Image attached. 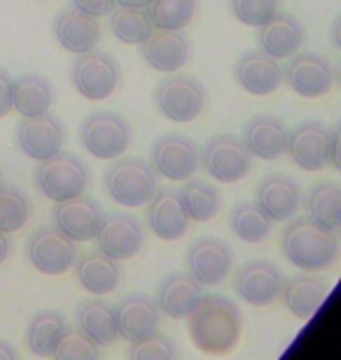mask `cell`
I'll use <instances>...</instances> for the list:
<instances>
[{
	"label": "cell",
	"mask_w": 341,
	"mask_h": 360,
	"mask_svg": "<svg viewBox=\"0 0 341 360\" xmlns=\"http://www.w3.org/2000/svg\"><path fill=\"white\" fill-rule=\"evenodd\" d=\"M187 333L201 354L229 356L238 347L243 333L241 311L224 295H201L187 316Z\"/></svg>",
	"instance_id": "obj_1"
},
{
	"label": "cell",
	"mask_w": 341,
	"mask_h": 360,
	"mask_svg": "<svg viewBox=\"0 0 341 360\" xmlns=\"http://www.w3.org/2000/svg\"><path fill=\"white\" fill-rule=\"evenodd\" d=\"M281 250L290 264L309 274L328 271L339 260V236L335 229L314 218H292L283 229Z\"/></svg>",
	"instance_id": "obj_2"
},
{
	"label": "cell",
	"mask_w": 341,
	"mask_h": 360,
	"mask_svg": "<svg viewBox=\"0 0 341 360\" xmlns=\"http://www.w3.org/2000/svg\"><path fill=\"white\" fill-rule=\"evenodd\" d=\"M105 192L115 204L124 208H141L159 192V176L150 162L141 157H117L103 176Z\"/></svg>",
	"instance_id": "obj_3"
},
{
	"label": "cell",
	"mask_w": 341,
	"mask_h": 360,
	"mask_svg": "<svg viewBox=\"0 0 341 360\" xmlns=\"http://www.w3.org/2000/svg\"><path fill=\"white\" fill-rule=\"evenodd\" d=\"M35 187L49 201H66L86 192L89 187V169L86 164L72 153H61L49 157L45 162H38V169L33 174Z\"/></svg>",
	"instance_id": "obj_4"
},
{
	"label": "cell",
	"mask_w": 341,
	"mask_h": 360,
	"mask_svg": "<svg viewBox=\"0 0 341 360\" xmlns=\"http://www.w3.org/2000/svg\"><path fill=\"white\" fill-rule=\"evenodd\" d=\"M79 143L91 157L112 162L131 146V124L112 110L89 112L79 127Z\"/></svg>",
	"instance_id": "obj_5"
},
{
	"label": "cell",
	"mask_w": 341,
	"mask_h": 360,
	"mask_svg": "<svg viewBox=\"0 0 341 360\" xmlns=\"http://www.w3.org/2000/svg\"><path fill=\"white\" fill-rule=\"evenodd\" d=\"M206 89L197 77L176 75L164 77L155 89V105L166 120L176 124H190L206 110Z\"/></svg>",
	"instance_id": "obj_6"
},
{
	"label": "cell",
	"mask_w": 341,
	"mask_h": 360,
	"mask_svg": "<svg viewBox=\"0 0 341 360\" xmlns=\"http://www.w3.org/2000/svg\"><path fill=\"white\" fill-rule=\"evenodd\" d=\"M26 257L35 271L45 274V276H61L75 267L79 253L77 243L56 225H40L28 236Z\"/></svg>",
	"instance_id": "obj_7"
},
{
	"label": "cell",
	"mask_w": 341,
	"mask_h": 360,
	"mask_svg": "<svg viewBox=\"0 0 341 360\" xmlns=\"http://www.w3.org/2000/svg\"><path fill=\"white\" fill-rule=\"evenodd\" d=\"M72 87L86 101H105L120 89L122 70L120 63L110 54L91 49V52L77 54L70 66Z\"/></svg>",
	"instance_id": "obj_8"
},
{
	"label": "cell",
	"mask_w": 341,
	"mask_h": 360,
	"mask_svg": "<svg viewBox=\"0 0 341 360\" xmlns=\"http://www.w3.org/2000/svg\"><path fill=\"white\" fill-rule=\"evenodd\" d=\"M150 167L166 180L185 183L197 176L201 167V150L190 136L164 134L150 148Z\"/></svg>",
	"instance_id": "obj_9"
},
{
	"label": "cell",
	"mask_w": 341,
	"mask_h": 360,
	"mask_svg": "<svg viewBox=\"0 0 341 360\" xmlns=\"http://www.w3.org/2000/svg\"><path fill=\"white\" fill-rule=\"evenodd\" d=\"M201 167L217 183L231 185L243 180L252 169V157L241 139L231 134H217L201 150Z\"/></svg>",
	"instance_id": "obj_10"
},
{
	"label": "cell",
	"mask_w": 341,
	"mask_h": 360,
	"mask_svg": "<svg viewBox=\"0 0 341 360\" xmlns=\"http://www.w3.org/2000/svg\"><path fill=\"white\" fill-rule=\"evenodd\" d=\"M185 267L201 285H222L234 269V250L217 236H201L187 248Z\"/></svg>",
	"instance_id": "obj_11"
},
{
	"label": "cell",
	"mask_w": 341,
	"mask_h": 360,
	"mask_svg": "<svg viewBox=\"0 0 341 360\" xmlns=\"http://www.w3.org/2000/svg\"><path fill=\"white\" fill-rule=\"evenodd\" d=\"M283 80L297 96L304 98H321L328 96L335 87V68L328 56L316 52H297L290 56Z\"/></svg>",
	"instance_id": "obj_12"
},
{
	"label": "cell",
	"mask_w": 341,
	"mask_h": 360,
	"mask_svg": "<svg viewBox=\"0 0 341 360\" xmlns=\"http://www.w3.org/2000/svg\"><path fill=\"white\" fill-rule=\"evenodd\" d=\"M66 143V129L54 115H35V117H21L17 127V146L28 160L45 162L49 157L59 155Z\"/></svg>",
	"instance_id": "obj_13"
},
{
	"label": "cell",
	"mask_w": 341,
	"mask_h": 360,
	"mask_svg": "<svg viewBox=\"0 0 341 360\" xmlns=\"http://www.w3.org/2000/svg\"><path fill=\"white\" fill-rule=\"evenodd\" d=\"M332 131L323 122H300L295 129L288 131L285 153L302 171H323L330 162Z\"/></svg>",
	"instance_id": "obj_14"
},
{
	"label": "cell",
	"mask_w": 341,
	"mask_h": 360,
	"mask_svg": "<svg viewBox=\"0 0 341 360\" xmlns=\"http://www.w3.org/2000/svg\"><path fill=\"white\" fill-rule=\"evenodd\" d=\"M96 246L101 253L117 262L134 260L145 246V232L143 225L131 213H112L105 215L103 225L96 234Z\"/></svg>",
	"instance_id": "obj_15"
},
{
	"label": "cell",
	"mask_w": 341,
	"mask_h": 360,
	"mask_svg": "<svg viewBox=\"0 0 341 360\" xmlns=\"http://www.w3.org/2000/svg\"><path fill=\"white\" fill-rule=\"evenodd\" d=\"M103 218L105 215L96 204V199L86 197V194H79V197L66 201H56L52 208L54 225L75 243H86L96 239L98 229L103 225Z\"/></svg>",
	"instance_id": "obj_16"
},
{
	"label": "cell",
	"mask_w": 341,
	"mask_h": 360,
	"mask_svg": "<svg viewBox=\"0 0 341 360\" xmlns=\"http://www.w3.org/2000/svg\"><path fill=\"white\" fill-rule=\"evenodd\" d=\"M283 288V271L274 262L250 260L234 274V290L245 304L269 307L278 300Z\"/></svg>",
	"instance_id": "obj_17"
},
{
	"label": "cell",
	"mask_w": 341,
	"mask_h": 360,
	"mask_svg": "<svg viewBox=\"0 0 341 360\" xmlns=\"http://www.w3.org/2000/svg\"><path fill=\"white\" fill-rule=\"evenodd\" d=\"M115 321H117L120 340L138 344L159 333L162 311H159L157 302L148 295H127L115 307Z\"/></svg>",
	"instance_id": "obj_18"
},
{
	"label": "cell",
	"mask_w": 341,
	"mask_h": 360,
	"mask_svg": "<svg viewBox=\"0 0 341 360\" xmlns=\"http://www.w3.org/2000/svg\"><path fill=\"white\" fill-rule=\"evenodd\" d=\"M141 54L152 70L171 75V73H178V70L190 61L192 45H190V38H187L183 31L152 28L148 40L141 45Z\"/></svg>",
	"instance_id": "obj_19"
},
{
	"label": "cell",
	"mask_w": 341,
	"mask_h": 360,
	"mask_svg": "<svg viewBox=\"0 0 341 360\" xmlns=\"http://www.w3.org/2000/svg\"><path fill=\"white\" fill-rule=\"evenodd\" d=\"M257 201L264 215L271 222H290L302 208V187L292 176L285 174H269L259 180L257 185Z\"/></svg>",
	"instance_id": "obj_20"
},
{
	"label": "cell",
	"mask_w": 341,
	"mask_h": 360,
	"mask_svg": "<svg viewBox=\"0 0 341 360\" xmlns=\"http://www.w3.org/2000/svg\"><path fill=\"white\" fill-rule=\"evenodd\" d=\"M234 75L241 89L250 96H271L283 84V66L262 49H250L238 56Z\"/></svg>",
	"instance_id": "obj_21"
},
{
	"label": "cell",
	"mask_w": 341,
	"mask_h": 360,
	"mask_svg": "<svg viewBox=\"0 0 341 360\" xmlns=\"http://www.w3.org/2000/svg\"><path fill=\"white\" fill-rule=\"evenodd\" d=\"M330 295V281L318 274L304 271L300 276H290L283 278V288L278 300L283 302V307L288 309L295 319L309 321L318 309L323 307V302Z\"/></svg>",
	"instance_id": "obj_22"
},
{
	"label": "cell",
	"mask_w": 341,
	"mask_h": 360,
	"mask_svg": "<svg viewBox=\"0 0 341 360\" xmlns=\"http://www.w3.org/2000/svg\"><path fill=\"white\" fill-rule=\"evenodd\" d=\"M145 215H148V225L152 234L162 241H180L190 232V215L185 213L183 204L178 199V192L159 190L148 204H145Z\"/></svg>",
	"instance_id": "obj_23"
},
{
	"label": "cell",
	"mask_w": 341,
	"mask_h": 360,
	"mask_svg": "<svg viewBox=\"0 0 341 360\" xmlns=\"http://www.w3.org/2000/svg\"><path fill=\"white\" fill-rule=\"evenodd\" d=\"M288 131L285 122L276 115H255L252 120H248V124L243 127L241 143L245 150L250 153V157L257 160L274 162L281 155H285L288 148Z\"/></svg>",
	"instance_id": "obj_24"
},
{
	"label": "cell",
	"mask_w": 341,
	"mask_h": 360,
	"mask_svg": "<svg viewBox=\"0 0 341 360\" xmlns=\"http://www.w3.org/2000/svg\"><path fill=\"white\" fill-rule=\"evenodd\" d=\"M54 38L70 54H84L98 47L101 42V21L91 14H84L68 7L54 19Z\"/></svg>",
	"instance_id": "obj_25"
},
{
	"label": "cell",
	"mask_w": 341,
	"mask_h": 360,
	"mask_svg": "<svg viewBox=\"0 0 341 360\" xmlns=\"http://www.w3.org/2000/svg\"><path fill=\"white\" fill-rule=\"evenodd\" d=\"M201 283H197L190 274L171 271L159 281L155 302L159 311L173 321H183L201 300Z\"/></svg>",
	"instance_id": "obj_26"
},
{
	"label": "cell",
	"mask_w": 341,
	"mask_h": 360,
	"mask_svg": "<svg viewBox=\"0 0 341 360\" xmlns=\"http://www.w3.org/2000/svg\"><path fill=\"white\" fill-rule=\"evenodd\" d=\"M259 49L274 59H290L297 54L307 42V31H304L302 21L292 14H276L274 19L259 26L257 33Z\"/></svg>",
	"instance_id": "obj_27"
},
{
	"label": "cell",
	"mask_w": 341,
	"mask_h": 360,
	"mask_svg": "<svg viewBox=\"0 0 341 360\" xmlns=\"http://www.w3.org/2000/svg\"><path fill=\"white\" fill-rule=\"evenodd\" d=\"M75 278L82 290L96 295V297H105L112 295L120 288L122 281V267L117 260L108 257L105 253H86L82 257H77L75 262Z\"/></svg>",
	"instance_id": "obj_28"
},
{
	"label": "cell",
	"mask_w": 341,
	"mask_h": 360,
	"mask_svg": "<svg viewBox=\"0 0 341 360\" xmlns=\"http://www.w3.org/2000/svg\"><path fill=\"white\" fill-rule=\"evenodd\" d=\"M75 319H77V330H82L98 349L112 347L120 340L117 321H115V307L103 297L94 295L91 300H84L77 307Z\"/></svg>",
	"instance_id": "obj_29"
},
{
	"label": "cell",
	"mask_w": 341,
	"mask_h": 360,
	"mask_svg": "<svg viewBox=\"0 0 341 360\" xmlns=\"http://www.w3.org/2000/svg\"><path fill=\"white\" fill-rule=\"evenodd\" d=\"M54 89L45 75L21 73L12 77V110L21 117H35L52 110Z\"/></svg>",
	"instance_id": "obj_30"
},
{
	"label": "cell",
	"mask_w": 341,
	"mask_h": 360,
	"mask_svg": "<svg viewBox=\"0 0 341 360\" xmlns=\"http://www.w3.org/2000/svg\"><path fill=\"white\" fill-rule=\"evenodd\" d=\"M68 330L66 316L47 309V311L35 314L26 326V347L33 356L40 358H54V351L59 347Z\"/></svg>",
	"instance_id": "obj_31"
},
{
	"label": "cell",
	"mask_w": 341,
	"mask_h": 360,
	"mask_svg": "<svg viewBox=\"0 0 341 360\" xmlns=\"http://www.w3.org/2000/svg\"><path fill=\"white\" fill-rule=\"evenodd\" d=\"M229 229L243 243L257 246L264 243L274 232V222L266 218L264 211L255 201H238L229 213Z\"/></svg>",
	"instance_id": "obj_32"
},
{
	"label": "cell",
	"mask_w": 341,
	"mask_h": 360,
	"mask_svg": "<svg viewBox=\"0 0 341 360\" xmlns=\"http://www.w3.org/2000/svg\"><path fill=\"white\" fill-rule=\"evenodd\" d=\"M304 208H307L309 218H314L321 225L339 232L341 227V190L332 180H323L316 183L307 192V197H302Z\"/></svg>",
	"instance_id": "obj_33"
},
{
	"label": "cell",
	"mask_w": 341,
	"mask_h": 360,
	"mask_svg": "<svg viewBox=\"0 0 341 360\" xmlns=\"http://www.w3.org/2000/svg\"><path fill=\"white\" fill-rule=\"evenodd\" d=\"M178 199L192 222H210L220 213L222 206L220 192L210 183H206V180H194V178L185 180L178 192Z\"/></svg>",
	"instance_id": "obj_34"
},
{
	"label": "cell",
	"mask_w": 341,
	"mask_h": 360,
	"mask_svg": "<svg viewBox=\"0 0 341 360\" xmlns=\"http://www.w3.org/2000/svg\"><path fill=\"white\" fill-rule=\"evenodd\" d=\"M145 12L155 28L185 31L197 17V0H150Z\"/></svg>",
	"instance_id": "obj_35"
},
{
	"label": "cell",
	"mask_w": 341,
	"mask_h": 360,
	"mask_svg": "<svg viewBox=\"0 0 341 360\" xmlns=\"http://www.w3.org/2000/svg\"><path fill=\"white\" fill-rule=\"evenodd\" d=\"M152 21L145 10L136 7H117L110 12V31L124 45H143L152 33Z\"/></svg>",
	"instance_id": "obj_36"
},
{
	"label": "cell",
	"mask_w": 341,
	"mask_h": 360,
	"mask_svg": "<svg viewBox=\"0 0 341 360\" xmlns=\"http://www.w3.org/2000/svg\"><path fill=\"white\" fill-rule=\"evenodd\" d=\"M31 199L24 190L0 183V232L14 234L31 220Z\"/></svg>",
	"instance_id": "obj_37"
},
{
	"label": "cell",
	"mask_w": 341,
	"mask_h": 360,
	"mask_svg": "<svg viewBox=\"0 0 341 360\" xmlns=\"http://www.w3.org/2000/svg\"><path fill=\"white\" fill-rule=\"evenodd\" d=\"M281 0H231V12L243 26L259 28L278 14Z\"/></svg>",
	"instance_id": "obj_38"
},
{
	"label": "cell",
	"mask_w": 341,
	"mask_h": 360,
	"mask_svg": "<svg viewBox=\"0 0 341 360\" xmlns=\"http://www.w3.org/2000/svg\"><path fill=\"white\" fill-rule=\"evenodd\" d=\"M101 349L86 337L82 330H66L63 340L54 351V358H98Z\"/></svg>",
	"instance_id": "obj_39"
},
{
	"label": "cell",
	"mask_w": 341,
	"mask_h": 360,
	"mask_svg": "<svg viewBox=\"0 0 341 360\" xmlns=\"http://www.w3.org/2000/svg\"><path fill=\"white\" fill-rule=\"evenodd\" d=\"M178 347L173 344L166 335H159L155 333L148 340L131 344L129 349V358H141V360H148V358H155V360H164V358H178Z\"/></svg>",
	"instance_id": "obj_40"
},
{
	"label": "cell",
	"mask_w": 341,
	"mask_h": 360,
	"mask_svg": "<svg viewBox=\"0 0 341 360\" xmlns=\"http://www.w3.org/2000/svg\"><path fill=\"white\" fill-rule=\"evenodd\" d=\"M72 7L84 14H91V17H110V12L115 10V0H70Z\"/></svg>",
	"instance_id": "obj_41"
},
{
	"label": "cell",
	"mask_w": 341,
	"mask_h": 360,
	"mask_svg": "<svg viewBox=\"0 0 341 360\" xmlns=\"http://www.w3.org/2000/svg\"><path fill=\"white\" fill-rule=\"evenodd\" d=\"M12 112V75L0 68V120Z\"/></svg>",
	"instance_id": "obj_42"
},
{
	"label": "cell",
	"mask_w": 341,
	"mask_h": 360,
	"mask_svg": "<svg viewBox=\"0 0 341 360\" xmlns=\"http://www.w3.org/2000/svg\"><path fill=\"white\" fill-rule=\"evenodd\" d=\"M330 167L332 169H339L341 162H339V129H332V148H330Z\"/></svg>",
	"instance_id": "obj_43"
},
{
	"label": "cell",
	"mask_w": 341,
	"mask_h": 360,
	"mask_svg": "<svg viewBox=\"0 0 341 360\" xmlns=\"http://www.w3.org/2000/svg\"><path fill=\"white\" fill-rule=\"evenodd\" d=\"M10 250H12L10 239H7L5 232H0V264H3L7 257H10Z\"/></svg>",
	"instance_id": "obj_44"
},
{
	"label": "cell",
	"mask_w": 341,
	"mask_h": 360,
	"mask_svg": "<svg viewBox=\"0 0 341 360\" xmlns=\"http://www.w3.org/2000/svg\"><path fill=\"white\" fill-rule=\"evenodd\" d=\"M17 349H14V344H10L7 340H0V358H17Z\"/></svg>",
	"instance_id": "obj_45"
},
{
	"label": "cell",
	"mask_w": 341,
	"mask_h": 360,
	"mask_svg": "<svg viewBox=\"0 0 341 360\" xmlns=\"http://www.w3.org/2000/svg\"><path fill=\"white\" fill-rule=\"evenodd\" d=\"M150 0H115L117 7H136V10H145Z\"/></svg>",
	"instance_id": "obj_46"
}]
</instances>
